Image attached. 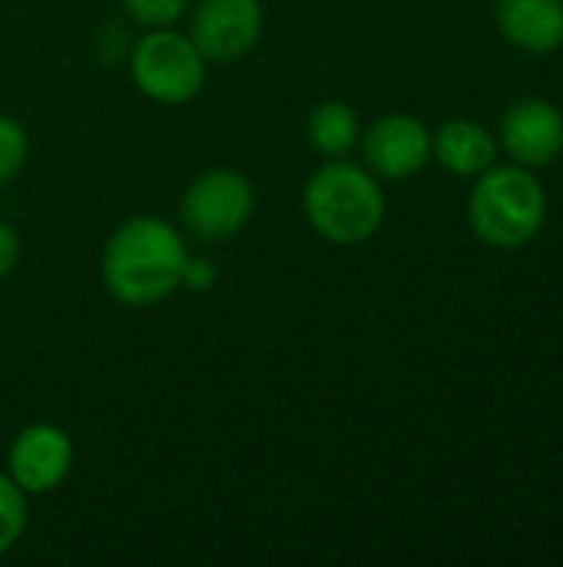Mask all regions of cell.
I'll return each instance as SVG.
<instances>
[{"mask_svg":"<svg viewBox=\"0 0 563 567\" xmlns=\"http://www.w3.org/2000/svg\"><path fill=\"white\" fill-rule=\"evenodd\" d=\"M129 76L136 90L163 106H183L196 100L209 76V60L196 40L176 27L143 30L129 47Z\"/></svg>","mask_w":563,"mask_h":567,"instance_id":"obj_4","label":"cell"},{"mask_svg":"<svg viewBox=\"0 0 563 567\" xmlns=\"http://www.w3.org/2000/svg\"><path fill=\"white\" fill-rule=\"evenodd\" d=\"M358 146L378 179H411L431 163V130L411 113L378 116L362 133Z\"/></svg>","mask_w":563,"mask_h":567,"instance_id":"obj_8","label":"cell"},{"mask_svg":"<svg viewBox=\"0 0 563 567\" xmlns=\"http://www.w3.org/2000/svg\"><path fill=\"white\" fill-rule=\"evenodd\" d=\"M27 495L17 488V482L0 468V555H7V551H13L17 545H20V538H23V532H27V522H30V515H27Z\"/></svg>","mask_w":563,"mask_h":567,"instance_id":"obj_13","label":"cell"},{"mask_svg":"<svg viewBox=\"0 0 563 567\" xmlns=\"http://www.w3.org/2000/svg\"><path fill=\"white\" fill-rule=\"evenodd\" d=\"M219 279V269L212 259L206 256H189L186 259V269H183V289L189 292H209Z\"/></svg>","mask_w":563,"mask_h":567,"instance_id":"obj_16","label":"cell"},{"mask_svg":"<svg viewBox=\"0 0 563 567\" xmlns=\"http://www.w3.org/2000/svg\"><path fill=\"white\" fill-rule=\"evenodd\" d=\"M262 30V0H199L189 13V37L209 63L242 60L256 50Z\"/></svg>","mask_w":563,"mask_h":567,"instance_id":"obj_7","label":"cell"},{"mask_svg":"<svg viewBox=\"0 0 563 567\" xmlns=\"http://www.w3.org/2000/svg\"><path fill=\"white\" fill-rule=\"evenodd\" d=\"M305 140L319 156L342 159L358 146L362 120H358L355 106H348L345 100H325V103L312 106V113L305 120Z\"/></svg>","mask_w":563,"mask_h":567,"instance_id":"obj_12","label":"cell"},{"mask_svg":"<svg viewBox=\"0 0 563 567\" xmlns=\"http://www.w3.org/2000/svg\"><path fill=\"white\" fill-rule=\"evenodd\" d=\"M302 213L309 226L332 246L368 243L388 213L378 176L348 156L319 166L302 189Z\"/></svg>","mask_w":563,"mask_h":567,"instance_id":"obj_2","label":"cell"},{"mask_svg":"<svg viewBox=\"0 0 563 567\" xmlns=\"http://www.w3.org/2000/svg\"><path fill=\"white\" fill-rule=\"evenodd\" d=\"M30 159V133L20 120L0 113V186L13 183Z\"/></svg>","mask_w":563,"mask_h":567,"instance_id":"obj_14","label":"cell"},{"mask_svg":"<svg viewBox=\"0 0 563 567\" xmlns=\"http://www.w3.org/2000/svg\"><path fill=\"white\" fill-rule=\"evenodd\" d=\"M548 219L544 183L528 166H491L475 179L468 196V223L491 249L528 246Z\"/></svg>","mask_w":563,"mask_h":567,"instance_id":"obj_3","label":"cell"},{"mask_svg":"<svg viewBox=\"0 0 563 567\" xmlns=\"http://www.w3.org/2000/svg\"><path fill=\"white\" fill-rule=\"evenodd\" d=\"M494 23L524 53L544 56L563 47V0H498Z\"/></svg>","mask_w":563,"mask_h":567,"instance_id":"obj_10","label":"cell"},{"mask_svg":"<svg viewBox=\"0 0 563 567\" xmlns=\"http://www.w3.org/2000/svg\"><path fill=\"white\" fill-rule=\"evenodd\" d=\"M73 468V439L53 422L23 425L7 449V475L27 498L56 492Z\"/></svg>","mask_w":563,"mask_h":567,"instance_id":"obj_6","label":"cell"},{"mask_svg":"<svg viewBox=\"0 0 563 567\" xmlns=\"http://www.w3.org/2000/svg\"><path fill=\"white\" fill-rule=\"evenodd\" d=\"M498 143L518 166L544 169L563 153V113L551 100L524 96L501 116Z\"/></svg>","mask_w":563,"mask_h":567,"instance_id":"obj_9","label":"cell"},{"mask_svg":"<svg viewBox=\"0 0 563 567\" xmlns=\"http://www.w3.org/2000/svg\"><path fill=\"white\" fill-rule=\"evenodd\" d=\"M17 259H20V236H17V229L0 216V282L17 269Z\"/></svg>","mask_w":563,"mask_h":567,"instance_id":"obj_17","label":"cell"},{"mask_svg":"<svg viewBox=\"0 0 563 567\" xmlns=\"http://www.w3.org/2000/svg\"><path fill=\"white\" fill-rule=\"evenodd\" d=\"M189 259L186 233L163 216H129L103 243V289L129 309H149L183 289Z\"/></svg>","mask_w":563,"mask_h":567,"instance_id":"obj_1","label":"cell"},{"mask_svg":"<svg viewBox=\"0 0 563 567\" xmlns=\"http://www.w3.org/2000/svg\"><path fill=\"white\" fill-rule=\"evenodd\" d=\"M119 3L129 23L143 30H156V27H176L189 13L192 0H119Z\"/></svg>","mask_w":563,"mask_h":567,"instance_id":"obj_15","label":"cell"},{"mask_svg":"<svg viewBox=\"0 0 563 567\" xmlns=\"http://www.w3.org/2000/svg\"><path fill=\"white\" fill-rule=\"evenodd\" d=\"M431 159H438L451 176L478 179L498 163V140L484 123L455 116L431 133Z\"/></svg>","mask_w":563,"mask_h":567,"instance_id":"obj_11","label":"cell"},{"mask_svg":"<svg viewBox=\"0 0 563 567\" xmlns=\"http://www.w3.org/2000/svg\"><path fill=\"white\" fill-rule=\"evenodd\" d=\"M256 213V186L242 169H202L179 199V229L199 243H229Z\"/></svg>","mask_w":563,"mask_h":567,"instance_id":"obj_5","label":"cell"}]
</instances>
